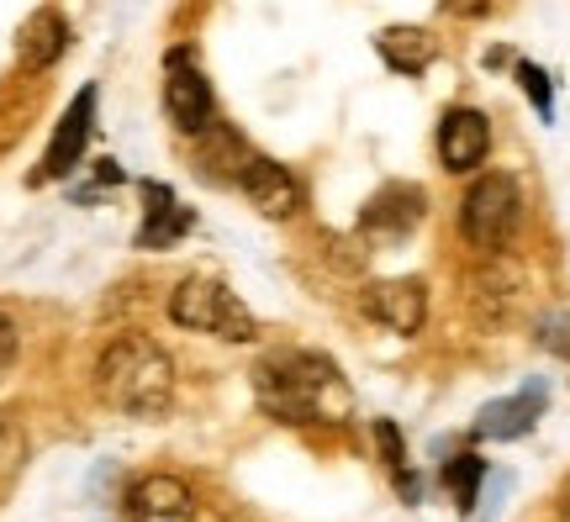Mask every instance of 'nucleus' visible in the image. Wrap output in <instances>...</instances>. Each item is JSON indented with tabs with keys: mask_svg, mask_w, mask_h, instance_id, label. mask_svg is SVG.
<instances>
[{
	"mask_svg": "<svg viewBox=\"0 0 570 522\" xmlns=\"http://www.w3.org/2000/svg\"><path fill=\"white\" fill-rule=\"evenodd\" d=\"M481 475H487V464L475 460V454H460V460H449V470H444L449 496L465 506V512H470V502H475V485H481Z\"/></svg>",
	"mask_w": 570,
	"mask_h": 522,
	"instance_id": "nucleus-17",
	"label": "nucleus"
},
{
	"mask_svg": "<svg viewBox=\"0 0 570 522\" xmlns=\"http://www.w3.org/2000/svg\"><path fill=\"white\" fill-rule=\"evenodd\" d=\"M518 80L529 90V101L539 106V117H550L554 101H550V80H544V69H533V63H518Z\"/></svg>",
	"mask_w": 570,
	"mask_h": 522,
	"instance_id": "nucleus-19",
	"label": "nucleus"
},
{
	"mask_svg": "<svg viewBox=\"0 0 570 522\" xmlns=\"http://www.w3.org/2000/svg\"><path fill=\"white\" fill-rule=\"evenodd\" d=\"M169 317L180 322V327H190V333H212V338H223V343H248L259 333L254 312L223 280H202V275L180 280V290L169 296Z\"/></svg>",
	"mask_w": 570,
	"mask_h": 522,
	"instance_id": "nucleus-3",
	"label": "nucleus"
},
{
	"mask_svg": "<svg viewBox=\"0 0 570 522\" xmlns=\"http://www.w3.org/2000/svg\"><path fill=\"white\" fill-rule=\"evenodd\" d=\"M248 159H254V154H248V148L233 138V132H227L223 121H212V127L202 132V154H196V169H202L206 180L238 185V180H244V169H248Z\"/></svg>",
	"mask_w": 570,
	"mask_h": 522,
	"instance_id": "nucleus-13",
	"label": "nucleus"
},
{
	"mask_svg": "<svg viewBox=\"0 0 570 522\" xmlns=\"http://www.w3.org/2000/svg\"><path fill=\"white\" fill-rule=\"evenodd\" d=\"M491 154V121L475 106H454L439 121V164L449 175H470L475 164H487Z\"/></svg>",
	"mask_w": 570,
	"mask_h": 522,
	"instance_id": "nucleus-6",
	"label": "nucleus"
},
{
	"mask_svg": "<svg viewBox=\"0 0 570 522\" xmlns=\"http://www.w3.org/2000/svg\"><path fill=\"white\" fill-rule=\"evenodd\" d=\"M566 522H570V485H566Z\"/></svg>",
	"mask_w": 570,
	"mask_h": 522,
	"instance_id": "nucleus-23",
	"label": "nucleus"
},
{
	"mask_svg": "<svg viewBox=\"0 0 570 522\" xmlns=\"http://www.w3.org/2000/svg\"><path fill=\"white\" fill-rule=\"evenodd\" d=\"M365 317L386 333H417L428 317V290L417 280H381L365 290Z\"/></svg>",
	"mask_w": 570,
	"mask_h": 522,
	"instance_id": "nucleus-11",
	"label": "nucleus"
},
{
	"mask_svg": "<svg viewBox=\"0 0 570 522\" xmlns=\"http://www.w3.org/2000/svg\"><path fill=\"white\" fill-rule=\"evenodd\" d=\"M11 360H17V322L0 317V375L11 370Z\"/></svg>",
	"mask_w": 570,
	"mask_h": 522,
	"instance_id": "nucleus-21",
	"label": "nucleus"
},
{
	"mask_svg": "<svg viewBox=\"0 0 570 522\" xmlns=\"http://www.w3.org/2000/svg\"><path fill=\"white\" fill-rule=\"evenodd\" d=\"M523 217V196H518V180L512 175H481V180L465 190L460 201V233H465L475 248H502L512 238V227Z\"/></svg>",
	"mask_w": 570,
	"mask_h": 522,
	"instance_id": "nucleus-4",
	"label": "nucleus"
},
{
	"mask_svg": "<svg viewBox=\"0 0 570 522\" xmlns=\"http://www.w3.org/2000/svg\"><path fill=\"white\" fill-rule=\"evenodd\" d=\"M96 385H101L106 406H117L127 417H159L175 396V364L154 338L122 333L96 364Z\"/></svg>",
	"mask_w": 570,
	"mask_h": 522,
	"instance_id": "nucleus-2",
	"label": "nucleus"
},
{
	"mask_svg": "<svg viewBox=\"0 0 570 522\" xmlns=\"http://www.w3.org/2000/svg\"><path fill=\"white\" fill-rule=\"evenodd\" d=\"M428 201H423V190L417 185H386L375 201L365 206V217H360V233L375 243H402L423 221Z\"/></svg>",
	"mask_w": 570,
	"mask_h": 522,
	"instance_id": "nucleus-9",
	"label": "nucleus"
},
{
	"mask_svg": "<svg viewBox=\"0 0 570 522\" xmlns=\"http://www.w3.org/2000/svg\"><path fill=\"white\" fill-rule=\"evenodd\" d=\"M491 0H444V11H454V17H481Z\"/></svg>",
	"mask_w": 570,
	"mask_h": 522,
	"instance_id": "nucleus-22",
	"label": "nucleus"
},
{
	"mask_svg": "<svg viewBox=\"0 0 570 522\" xmlns=\"http://www.w3.org/2000/svg\"><path fill=\"white\" fill-rule=\"evenodd\" d=\"M164 106L180 132H206L212 127V85H206L202 63L190 53H169V69H164Z\"/></svg>",
	"mask_w": 570,
	"mask_h": 522,
	"instance_id": "nucleus-5",
	"label": "nucleus"
},
{
	"mask_svg": "<svg viewBox=\"0 0 570 522\" xmlns=\"http://www.w3.org/2000/svg\"><path fill=\"white\" fill-rule=\"evenodd\" d=\"M238 185H244V196L254 201V211L269 221H285L302 211V185H296V175H285V164H275V159H248Z\"/></svg>",
	"mask_w": 570,
	"mask_h": 522,
	"instance_id": "nucleus-10",
	"label": "nucleus"
},
{
	"mask_svg": "<svg viewBox=\"0 0 570 522\" xmlns=\"http://www.w3.org/2000/svg\"><path fill=\"white\" fill-rule=\"evenodd\" d=\"M375 48H381V59H386L396 75H423L428 63H433V38H428L423 27H386V32L375 38Z\"/></svg>",
	"mask_w": 570,
	"mask_h": 522,
	"instance_id": "nucleus-16",
	"label": "nucleus"
},
{
	"mask_svg": "<svg viewBox=\"0 0 570 522\" xmlns=\"http://www.w3.org/2000/svg\"><path fill=\"white\" fill-rule=\"evenodd\" d=\"M63 48H69V21L59 17V11H32L27 17V27H21V38H17V53L27 69H48V63L59 59Z\"/></svg>",
	"mask_w": 570,
	"mask_h": 522,
	"instance_id": "nucleus-15",
	"label": "nucleus"
},
{
	"mask_svg": "<svg viewBox=\"0 0 570 522\" xmlns=\"http://www.w3.org/2000/svg\"><path fill=\"white\" fill-rule=\"evenodd\" d=\"M539 343L550 348L554 360H570V312H560V317H544V327H539Z\"/></svg>",
	"mask_w": 570,
	"mask_h": 522,
	"instance_id": "nucleus-18",
	"label": "nucleus"
},
{
	"mask_svg": "<svg viewBox=\"0 0 570 522\" xmlns=\"http://www.w3.org/2000/svg\"><path fill=\"white\" fill-rule=\"evenodd\" d=\"M375 439H381V449H386V464L396 470V475H402V464H407V454H402V433H396V427L381 417V422H375Z\"/></svg>",
	"mask_w": 570,
	"mask_h": 522,
	"instance_id": "nucleus-20",
	"label": "nucleus"
},
{
	"mask_svg": "<svg viewBox=\"0 0 570 522\" xmlns=\"http://www.w3.org/2000/svg\"><path fill=\"white\" fill-rule=\"evenodd\" d=\"M142 196H148V217H142L138 227V248H169L175 238H185L190 233V211H185L164 185H142Z\"/></svg>",
	"mask_w": 570,
	"mask_h": 522,
	"instance_id": "nucleus-14",
	"label": "nucleus"
},
{
	"mask_svg": "<svg viewBox=\"0 0 570 522\" xmlns=\"http://www.w3.org/2000/svg\"><path fill=\"white\" fill-rule=\"evenodd\" d=\"M127 522H196V496L180 475H142L127 491Z\"/></svg>",
	"mask_w": 570,
	"mask_h": 522,
	"instance_id": "nucleus-8",
	"label": "nucleus"
},
{
	"mask_svg": "<svg viewBox=\"0 0 570 522\" xmlns=\"http://www.w3.org/2000/svg\"><path fill=\"white\" fill-rule=\"evenodd\" d=\"M254 391L259 406L281 422H348L354 412V391L338 375V364L323 354H306V348H281L259 360L254 370Z\"/></svg>",
	"mask_w": 570,
	"mask_h": 522,
	"instance_id": "nucleus-1",
	"label": "nucleus"
},
{
	"mask_svg": "<svg viewBox=\"0 0 570 522\" xmlns=\"http://www.w3.org/2000/svg\"><path fill=\"white\" fill-rule=\"evenodd\" d=\"M539 412H544V391L539 385H529V391H518V396H508V402H491L481 417H475V439H523L533 422H539Z\"/></svg>",
	"mask_w": 570,
	"mask_h": 522,
	"instance_id": "nucleus-12",
	"label": "nucleus"
},
{
	"mask_svg": "<svg viewBox=\"0 0 570 522\" xmlns=\"http://www.w3.org/2000/svg\"><path fill=\"white\" fill-rule=\"evenodd\" d=\"M90 127H96V85H85L75 106L63 111L59 132L48 142V154H42V169L38 180H63V175H75V164L85 159V142H90Z\"/></svg>",
	"mask_w": 570,
	"mask_h": 522,
	"instance_id": "nucleus-7",
	"label": "nucleus"
}]
</instances>
